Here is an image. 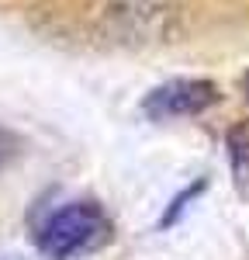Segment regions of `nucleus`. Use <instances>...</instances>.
<instances>
[{
  "label": "nucleus",
  "mask_w": 249,
  "mask_h": 260,
  "mask_svg": "<svg viewBox=\"0 0 249 260\" xmlns=\"http://www.w3.org/2000/svg\"><path fill=\"white\" fill-rule=\"evenodd\" d=\"M111 236V222L97 201H69L38 225V250L49 260H69L101 246Z\"/></svg>",
  "instance_id": "f257e3e1"
},
{
  "label": "nucleus",
  "mask_w": 249,
  "mask_h": 260,
  "mask_svg": "<svg viewBox=\"0 0 249 260\" xmlns=\"http://www.w3.org/2000/svg\"><path fill=\"white\" fill-rule=\"evenodd\" d=\"M215 101H218V87L211 80H170L142 101V111L156 121L190 118V115L208 111Z\"/></svg>",
  "instance_id": "f03ea898"
},
{
  "label": "nucleus",
  "mask_w": 249,
  "mask_h": 260,
  "mask_svg": "<svg viewBox=\"0 0 249 260\" xmlns=\"http://www.w3.org/2000/svg\"><path fill=\"white\" fill-rule=\"evenodd\" d=\"M111 18L121 21L128 35H152V31H166L170 11L163 0H114Z\"/></svg>",
  "instance_id": "7ed1b4c3"
},
{
  "label": "nucleus",
  "mask_w": 249,
  "mask_h": 260,
  "mask_svg": "<svg viewBox=\"0 0 249 260\" xmlns=\"http://www.w3.org/2000/svg\"><path fill=\"white\" fill-rule=\"evenodd\" d=\"M232 163H235V177L249 180V136H232Z\"/></svg>",
  "instance_id": "20e7f679"
},
{
  "label": "nucleus",
  "mask_w": 249,
  "mask_h": 260,
  "mask_svg": "<svg viewBox=\"0 0 249 260\" xmlns=\"http://www.w3.org/2000/svg\"><path fill=\"white\" fill-rule=\"evenodd\" d=\"M18 149H21L18 136H14L11 128H4V125H0V170L14 160V156H18Z\"/></svg>",
  "instance_id": "39448f33"
},
{
  "label": "nucleus",
  "mask_w": 249,
  "mask_h": 260,
  "mask_svg": "<svg viewBox=\"0 0 249 260\" xmlns=\"http://www.w3.org/2000/svg\"><path fill=\"white\" fill-rule=\"evenodd\" d=\"M242 90H246V98H249V73H246V80H242Z\"/></svg>",
  "instance_id": "423d86ee"
}]
</instances>
